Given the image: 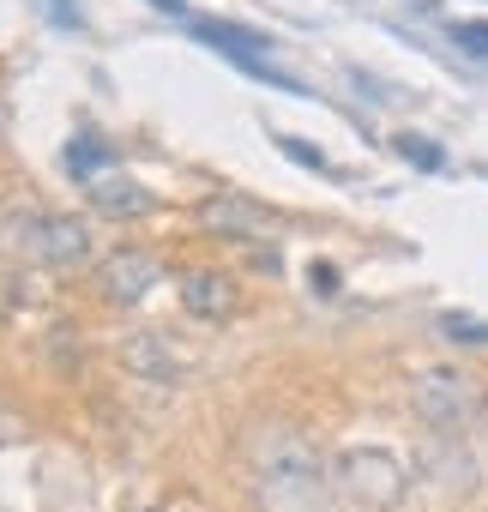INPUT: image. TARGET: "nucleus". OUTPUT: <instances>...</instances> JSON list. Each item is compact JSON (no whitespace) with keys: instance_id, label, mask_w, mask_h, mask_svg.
<instances>
[{"instance_id":"obj_1","label":"nucleus","mask_w":488,"mask_h":512,"mask_svg":"<svg viewBox=\"0 0 488 512\" xmlns=\"http://www.w3.org/2000/svg\"><path fill=\"white\" fill-rule=\"evenodd\" d=\"M248 482H254L260 512H332L338 506L332 464L290 422H266L248 434Z\"/></svg>"},{"instance_id":"obj_2","label":"nucleus","mask_w":488,"mask_h":512,"mask_svg":"<svg viewBox=\"0 0 488 512\" xmlns=\"http://www.w3.org/2000/svg\"><path fill=\"white\" fill-rule=\"evenodd\" d=\"M332 476H338V500H350V506H362V512H386V506H398L404 488H410L404 464H398L392 452H380V446H350V452H338Z\"/></svg>"},{"instance_id":"obj_3","label":"nucleus","mask_w":488,"mask_h":512,"mask_svg":"<svg viewBox=\"0 0 488 512\" xmlns=\"http://www.w3.org/2000/svg\"><path fill=\"white\" fill-rule=\"evenodd\" d=\"M476 404H482V386L464 374V368H422L416 380H410V410L428 422V428H464L470 416H476Z\"/></svg>"},{"instance_id":"obj_4","label":"nucleus","mask_w":488,"mask_h":512,"mask_svg":"<svg viewBox=\"0 0 488 512\" xmlns=\"http://www.w3.org/2000/svg\"><path fill=\"white\" fill-rule=\"evenodd\" d=\"M25 253H37L55 272H79V266H91V229L79 217H37L25 235Z\"/></svg>"},{"instance_id":"obj_5","label":"nucleus","mask_w":488,"mask_h":512,"mask_svg":"<svg viewBox=\"0 0 488 512\" xmlns=\"http://www.w3.org/2000/svg\"><path fill=\"white\" fill-rule=\"evenodd\" d=\"M157 278H163V260H157V253H145V247H115L109 260L97 266V284H103V296H109L115 308L151 296Z\"/></svg>"},{"instance_id":"obj_6","label":"nucleus","mask_w":488,"mask_h":512,"mask_svg":"<svg viewBox=\"0 0 488 512\" xmlns=\"http://www.w3.org/2000/svg\"><path fill=\"white\" fill-rule=\"evenodd\" d=\"M193 37H199V43H211L223 61H260V55H272V49H278V43H272V31L229 25V19H193Z\"/></svg>"},{"instance_id":"obj_7","label":"nucleus","mask_w":488,"mask_h":512,"mask_svg":"<svg viewBox=\"0 0 488 512\" xmlns=\"http://www.w3.org/2000/svg\"><path fill=\"white\" fill-rule=\"evenodd\" d=\"M181 308L193 320H229L235 314V284L223 272H181Z\"/></svg>"},{"instance_id":"obj_8","label":"nucleus","mask_w":488,"mask_h":512,"mask_svg":"<svg viewBox=\"0 0 488 512\" xmlns=\"http://www.w3.org/2000/svg\"><path fill=\"white\" fill-rule=\"evenodd\" d=\"M91 205H97L103 217H145V211H151V193L133 187V181H97V187H91Z\"/></svg>"},{"instance_id":"obj_9","label":"nucleus","mask_w":488,"mask_h":512,"mask_svg":"<svg viewBox=\"0 0 488 512\" xmlns=\"http://www.w3.org/2000/svg\"><path fill=\"white\" fill-rule=\"evenodd\" d=\"M121 356H127V362H133L139 374H181V368H187V362H181V356H175V350H169L163 338H151V332L127 338V350H121Z\"/></svg>"},{"instance_id":"obj_10","label":"nucleus","mask_w":488,"mask_h":512,"mask_svg":"<svg viewBox=\"0 0 488 512\" xmlns=\"http://www.w3.org/2000/svg\"><path fill=\"white\" fill-rule=\"evenodd\" d=\"M211 229H229V235H260V217L241 205V199H205V211H199Z\"/></svg>"},{"instance_id":"obj_11","label":"nucleus","mask_w":488,"mask_h":512,"mask_svg":"<svg viewBox=\"0 0 488 512\" xmlns=\"http://www.w3.org/2000/svg\"><path fill=\"white\" fill-rule=\"evenodd\" d=\"M392 151H398L404 163L428 169V175H440V169H446V151H440L434 139H422V133H398V139H392Z\"/></svg>"},{"instance_id":"obj_12","label":"nucleus","mask_w":488,"mask_h":512,"mask_svg":"<svg viewBox=\"0 0 488 512\" xmlns=\"http://www.w3.org/2000/svg\"><path fill=\"white\" fill-rule=\"evenodd\" d=\"M103 163H109V151H103V139H91V133H79V139L67 145V175H79V181H85V175H97Z\"/></svg>"},{"instance_id":"obj_13","label":"nucleus","mask_w":488,"mask_h":512,"mask_svg":"<svg viewBox=\"0 0 488 512\" xmlns=\"http://www.w3.org/2000/svg\"><path fill=\"white\" fill-rule=\"evenodd\" d=\"M440 332H446L452 344H470V350H488V320H476V314H440Z\"/></svg>"},{"instance_id":"obj_14","label":"nucleus","mask_w":488,"mask_h":512,"mask_svg":"<svg viewBox=\"0 0 488 512\" xmlns=\"http://www.w3.org/2000/svg\"><path fill=\"white\" fill-rule=\"evenodd\" d=\"M446 37H452L470 61H488V19H458V25H446Z\"/></svg>"},{"instance_id":"obj_15","label":"nucleus","mask_w":488,"mask_h":512,"mask_svg":"<svg viewBox=\"0 0 488 512\" xmlns=\"http://www.w3.org/2000/svg\"><path fill=\"white\" fill-rule=\"evenodd\" d=\"M278 151H290V163H302V169H314V175H326L332 163H326V151L320 145H308V139H296V133H278Z\"/></svg>"},{"instance_id":"obj_16","label":"nucleus","mask_w":488,"mask_h":512,"mask_svg":"<svg viewBox=\"0 0 488 512\" xmlns=\"http://www.w3.org/2000/svg\"><path fill=\"white\" fill-rule=\"evenodd\" d=\"M31 7H37L49 25H61V31H85V13L73 7V0H31Z\"/></svg>"},{"instance_id":"obj_17","label":"nucleus","mask_w":488,"mask_h":512,"mask_svg":"<svg viewBox=\"0 0 488 512\" xmlns=\"http://www.w3.org/2000/svg\"><path fill=\"white\" fill-rule=\"evenodd\" d=\"M308 284H314V290H326V296H332V290H338V272H332V266H314V272H308Z\"/></svg>"},{"instance_id":"obj_18","label":"nucleus","mask_w":488,"mask_h":512,"mask_svg":"<svg viewBox=\"0 0 488 512\" xmlns=\"http://www.w3.org/2000/svg\"><path fill=\"white\" fill-rule=\"evenodd\" d=\"M151 7H157V13H169V19H181V13H187V0H151Z\"/></svg>"}]
</instances>
